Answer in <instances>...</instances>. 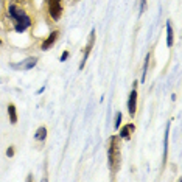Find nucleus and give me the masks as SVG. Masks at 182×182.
I'll use <instances>...</instances> for the list:
<instances>
[{"instance_id":"nucleus-1","label":"nucleus","mask_w":182,"mask_h":182,"mask_svg":"<svg viewBox=\"0 0 182 182\" xmlns=\"http://www.w3.org/2000/svg\"><path fill=\"white\" fill-rule=\"evenodd\" d=\"M6 17L11 20V30L16 33H25L26 30H30L31 26L34 25V19L26 13V10L20 5L11 2L10 5L6 6Z\"/></svg>"},{"instance_id":"nucleus-2","label":"nucleus","mask_w":182,"mask_h":182,"mask_svg":"<svg viewBox=\"0 0 182 182\" xmlns=\"http://www.w3.org/2000/svg\"><path fill=\"white\" fill-rule=\"evenodd\" d=\"M107 163L114 174L122 167V139L118 135H111L107 140Z\"/></svg>"},{"instance_id":"nucleus-3","label":"nucleus","mask_w":182,"mask_h":182,"mask_svg":"<svg viewBox=\"0 0 182 182\" xmlns=\"http://www.w3.org/2000/svg\"><path fill=\"white\" fill-rule=\"evenodd\" d=\"M45 8L51 22H58L61 20L64 8H62V0H45Z\"/></svg>"},{"instance_id":"nucleus-4","label":"nucleus","mask_w":182,"mask_h":182,"mask_svg":"<svg viewBox=\"0 0 182 182\" xmlns=\"http://www.w3.org/2000/svg\"><path fill=\"white\" fill-rule=\"evenodd\" d=\"M38 58L36 56H30L26 59H22L20 62H10V67L14 70H31L36 64H38Z\"/></svg>"},{"instance_id":"nucleus-5","label":"nucleus","mask_w":182,"mask_h":182,"mask_svg":"<svg viewBox=\"0 0 182 182\" xmlns=\"http://www.w3.org/2000/svg\"><path fill=\"white\" fill-rule=\"evenodd\" d=\"M95 30H92L90 31V34H89V39H87V44H86V47H84V53H83V59H81V62H79V70H83L84 69V66H86V61H87V58H89V54H90V51H92V48H94V45H95Z\"/></svg>"},{"instance_id":"nucleus-6","label":"nucleus","mask_w":182,"mask_h":182,"mask_svg":"<svg viewBox=\"0 0 182 182\" xmlns=\"http://www.w3.org/2000/svg\"><path fill=\"white\" fill-rule=\"evenodd\" d=\"M59 30H53L48 36H47V39H45L42 44H41V50L42 51H47V50H50L51 47H53V45L54 44H56V41L59 39Z\"/></svg>"},{"instance_id":"nucleus-7","label":"nucleus","mask_w":182,"mask_h":182,"mask_svg":"<svg viewBox=\"0 0 182 182\" xmlns=\"http://www.w3.org/2000/svg\"><path fill=\"white\" fill-rule=\"evenodd\" d=\"M128 112L129 115L134 118L135 112H137V89H132L129 92V98H128Z\"/></svg>"},{"instance_id":"nucleus-8","label":"nucleus","mask_w":182,"mask_h":182,"mask_svg":"<svg viewBox=\"0 0 182 182\" xmlns=\"http://www.w3.org/2000/svg\"><path fill=\"white\" fill-rule=\"evenodd\" d=\"M118 137L120 139H125V140H129L131 139V134H134L135 131V125L134 123H126V125H122L118 128Z\"/></svg>"},{"instance_id":"nucleus-9","label":"nucleus","mask_w":182,"mask_h":182,"mask_svg":"<svg viewBox=\"0 0 182 182\" xmlns=\"http://www.w3.org/2000/svg\"><path fill=\"white\" fill-rule=\"evenodd\" d=\"M168 137H170V122L167 123L165 135H163V159H162V167L167 165V159H168Z\"/></svg>"},{"instance_id":"nucleus-10","label":"nucleus","mask_w":182,"mask_h":182,"mask_svg":"<svg viewBox=\"0 0 182 182\" xmlns=\"http://www.w3.org/2000/svg\"><path fill=\"white\" fill-rule=\"evenodd\" d=\"M47 135H48V129H47V126H39L38 129H36V132H34V140H38V142H45L47 140Z\"/></svg>"},{"instance_id":"nucleus-11","label":"nucleus","mask_w":182,"mask_h":182,"mask_svg":"<svg viewBox=\"0 0 182 182\" xmlns=\"http://www.w3.org/2000/svg\"><path fill=\"white\" fill-rule=\"evenodd\" d=\"M8 117H10V123L11 125H16L17 123V109H16V104L14 103L8 104Z\"/></svg>"},{"instance_id":"nucleus-12","label":"nucleus","mask_w":182,"mask_h":182,"mask_svg":"<svg viewBox=\"0 0 182 182\" xmlns=\"http://www.w3.org/2000/svg\"><path fill=\"white\" fill-rule=\"evenodd\" d=\"M173 42H174V33H173V26H171V20H167V45L171 48Z\"/></svg>"},{"instance_id":"nucleus-13","label":"nucleus","mask_w":182,"mask_h":182,"mask_svg":"<svg viewBox=\"0 0 182 182\" xmlns=\"http://www.w3.org/2000/svg\"><path fill=\"white\" fill-rule=\"evenodd\" d=\"M150 59H151V53H147L145 62H143V70H142V83H145V79H147V73H148V69H150Z\"/></svg>"},{"instance_id":"nucleus-14","label":"nucleus","mask_w":182,"mask_h":182,"mask_svg":"<svg viewBox=\"0 0 182 182\" xmlns=\"http://www.w3.org/2000/svg\"><path fill=\"white\" fill-rule=\"evenodd\" d=\"M122 122H123V114L118 111V112L115 114V118H114V129H115V131H118V128L122 126Z\"/></svg>"},{"instance_id":"nucleus-15","label":"nucleus","mask_w":182,"mask_h":182,"mask_svg":"<svg viewBox=\"0 0 182 182\" xmlns=\"http://www.w3.org/2000/svg\"><path fill=\"white\" fill-rule=\"evenodd\" d=\"M5 156H6L8 159H13V157L16 156V147H14V145H10V147L6 148V151H5Z\"/></svg>"},{"instance_id":"nucleus-16","label":"nucleus","mask_w":182,"mask_h":182,"mask_svg":"<svg viewBox=\"0 0 182 182\" xmlns=\"http://www.w3.org/2000/svg\"><path fill=\"white\" fill-rule=\"evenodd\" d=\"M69 56H70V51L69 50H64V51H62V54H61V58H59V61L61 62H66L69 59Z\"/></svg>"},{"instance_id":"nucleus-17","label":"nucleus","mask_w":182,"mask_h":182,"mask_svg":"<svg viewBox=\"0 0 182 182\" xmlns=\"http://www.w3.org/2000/svg\"><path fill=\"white\" fill-rule=\"evenodd\" d=\"M45 87H47V86H42V87H41V89L38 90V94H42V92H44V90H45Z\"/></svg>"},{"instance_id":"nucleus-18","label":"nucleus","mask_w":182,"mask_h":182,"mask_svg":"<svg viewBox=\"0 0 182 182\" xmlns=\"http://www.w3.org/2000/svg\"><path fill=\"white\" fill-rule=\"evenodd\" d=\"M137 86H139V83H137V81H134V83H132V89H137Z\"/></svg>"},{"instance_id":"nucleus-19","label":"nucleus","mask_w":182,"mask_h":182,"mask_svg":"<svg viewBox=\"0 0 182 182\" xmlns=\"http://www.w3.org/2000/svg\"><path fill=\"white\" fill-rule=\"evenodd\" d=\"M26 180H33V174H28V176H26Z\"/></svg>"},{"instance_id":"nucleus-20","label":"nucleus","mask_w":182,"mask_h":182,"mask_svg":"<svg viewBox=\"0 0 182 182\" xmlns=\"http://www.w3.org/2000/svg\"><path fill=\"white\" fill-rule=\"evenodd\" d=\"M2 45H3V41H2V39H0V47H2Z\"/></svg>"}]
</instances>
